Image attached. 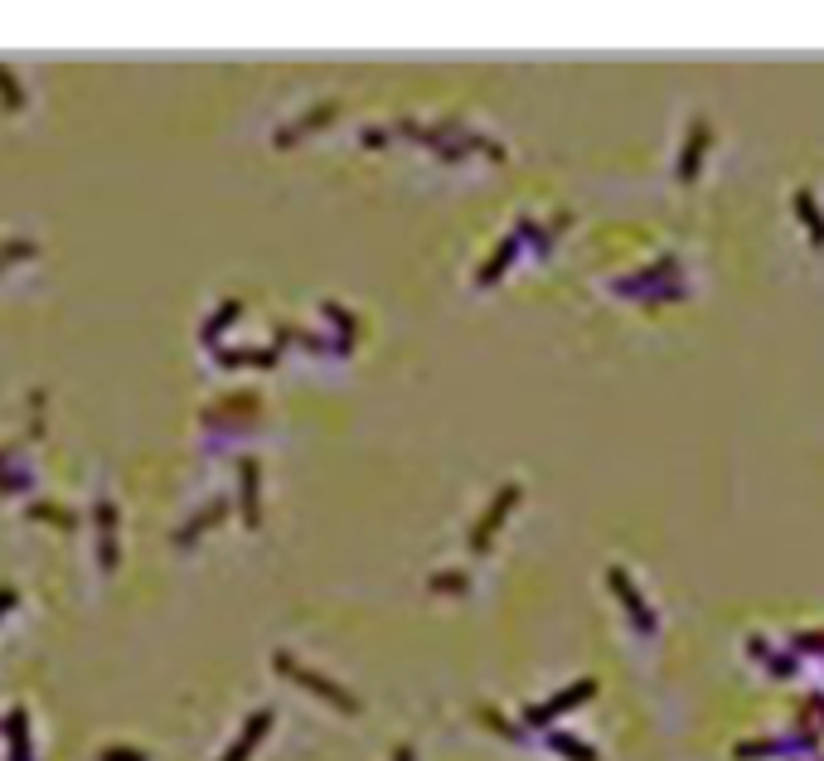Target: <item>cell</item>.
Instances as JSON below:
<instances>
[{"instance_id":"obj_17","label":"cell","mask_w":824,"mask_h":761,"mask_svg":"<svg viewBox=\"0 0 824 761\" xmlns=\"http://www.w3.org/2000/svg\"><path fill=\"white\" fill-rule=\"evenodd\" d=\"M15 601H20V592L10 587V582H0V617H10V611H15Z\"/></svg>"},{"instance_id":"obj_10","label":"cell","mask_w":824,"mask_h":761,"mask_svg":"<svg viewBox=\"0 0 824 761\" xmlns=\"http://www.w3.org/2000/svg\"><path fill=\"white\" fill-rule=\"evenodd\" d=\"M25 83L15 78V69L10 63H0V112H25Z\"/></svg>"},{"instance_id":"obj_15","label":"cell","mask_w":824,"mask_h":761,"mask_svg":"<svg viewBox=\"0 0 824 761\" xmlns=\"http://www.w3.org/2000/svg\"><path fill=\"white\" fill-rule=\"evenodd\" d=\"M97 761H151L141 752V747H127V742H107L103 752H97Z\"/></svg>"},{"instance_id":"obj_3","label":"cell","mask_w":824,"mask_h":761,"mask_svg":"<svg viewBox=\"0 0 824 761\" xmlns=\"http://www.w3.org/2000/svg\"><path fill=\"white\" fill-rule=\"evenodd\" d=\"M239 505H243V529L263 524V466L257 456H239Z\"/></svg>"},{"instance_id":"obj_2","label":"cell","mask_w":824,"mask_h":761,"mask_svg":"<svg viewBox=\"0 0 824 761\" xmlns=\"http://www.w3.org/2000/svg\"><path fill=\"white\" fill-rule=\"evenodd\" d=\"M0 733H5V761H35V718L25 703H10L0 713Z\"/></svg>"},{"instance_id":"obj_14","label":"cell","mask_w":824,"mask_h":761,"mask_svg":"<svg viewBox=\"0 0 824 761\" xmlns=\"http://www.w3.org/2000/svg\"><path fill=\"white\" fill-rule=\"evenodd\" d=\"M796 209H800V219H805V229H810V243H820V248H824V214H815V199H810V189H800V195H796Z\"/></svg>"},{"instance_id":"obj_7","label":"cell","mask_w":824,"mask_h":761,"mask_svg":"<svg viewBox=\"0 0 824 761\" xmlns=\"http://www.w3.org/2000/svg\"><path fill=\"white\" fill-rule=\"evenodd\" d=\"M25 519L30 524H49V529H78V510L59 505V500H25Z\"/></svg>"},{"instance_id":"obj_4","label":"cell","mask_w":824,"mask_h":761,"mask_svg":"<svg viewBox=\"0 0 824 761\" xmlns=\"http://www.w3.org/2000/svg\"><path fill=\"white\" fill-rule=\"evenodd\" d=\"M223 514H229V500H223V495H219V500H209V505H199V510L189 514V519H185V524H179V529L171 534V543H175V548H189V543L199 539V534H209L213 524L223 519Z\"/></svg>"},{"instance_id":"obj_12","label":"cell","mask_w":824,"mask_h":761,"mask_svg":"<svg viewBox=\"0 0 824 761\" xmlns=\"http://www.w3.org/2000/svg\"><path fill=\"white\" fill-rule=\"evenodd\" d=\"M698 145H704V151H708V121H694V131H688L684 161H680V180H684V185L694 180V161H698Z\"/></svg>"},{"instance_id":"obj_9","label":"cell","mask_w":824,"mask_h":761,"mask_svg":"<svg viewBox=\"0 0 824 761\" xmlns=\"http://www.w3.org/2000/svg\"><path fill=\"white\" fill-rule=\"evenodd\" d=\"M335 103H325V107H311V112H301L297 121H287V127H277V137H272V145H291V141H301V131H311V127H325V121L335 117Z\"/></svg>"},{"instance_id":"obj_13","label":"cell","mask_w":824,"mask_h":761,"mask_svg":"<svg viewBox=\"0 0 824 761\" xmlns=\"http://www.w3.org/2000/svg\"><path fill=\"white\" fill-rule=\"evenodd\" d=\"M35 490V471L30 466H5L0 471V495H30Z\"/></svg>"},{"instance_id":"obj_1","label":"cell","mask_w":824,"mask_h":761,"mask_svg":"<svg viewBox=\"0 0 824 761\" xmlns=\"http://www.w3.org/2000/svg\"><path fill=\"white\" fill-rule=\"evenodd\" d=\"M93 529H97V567H103V573H117L121 567V539H117L121 514H117V500L112 495L93 500Z\"/></svg>"},{"instance_id":"obj_11","label":"cell","mask_w":824,"mask_h":761,"mask_svg":"<svg viewBox=\"0 0 824 761\" xmlns=\"http://www.w3.org/2000/svg\"><path fill=\"white\" fill-rule=\"evenodd\" d=\"M39 257V243L35 238H0V272L15 262H35Z\"/></svg>"},{"instance_id":"obj_16","label":"cell","mask_w":824,"mask_h":761,"mask_svg":"<svg viewBox=\"0 0 824 761\" xmlns=\"http://www.w3.org/2000/svg\"><path fill=\"white\" fill-rule=\"evenodd\" d=\"M30 442H35V436H30V432L20 436V442H0V471H5V466L15 461V456H20V446H30Z\"/></svg>"},{"instance_id":"obj_8","label":"cell","mask_w":824,"mask_h":761,"mask_svg":"<svg viewBox=\"0 0 824 761\" xmlns=\"http://www.w3.org/2000/svg\"><path fill=\"white\" fill-rule=\"evenodd\" d=\"M514 500H519V480H510V485L500 490V495H495V505L485 510V519H480V529H476V548H490V534L500 529V519H504V510H514Z\"/></svg>"},{"instance_id":"obj_5","label":"cell","mask_w":824,"mask_h":761,"mask_svg":"<svg viewBox=\"0 0 824 761\" xmlns=\"http://www.w3.org/2000/svg\"><path fill=\"white\" fill-rule=\"evenodd\" d=\"M267 727H272V709H257L253 718L243 723V733L233 737V742H229V752H223L219 761H247V757L257 752V742H263V737H267Z\"/></svg>"},{"instance_id":"obj_6","label":"cell","mask_w":824,"mask_h":761,"mask_svg":"<svg viewBox=\"0 0 824 761\" xmlns=\"http://www.w3.org/2000/svg\"><path fill=\"white\" fill-rule=\"evenodd\" d=\"M239 316H243V301H239V296H229V301H223V306H213L209 316L199 320V344H205V350L213 354V350H219V335L229 330Z\"/></svg>"}]
</instances>
